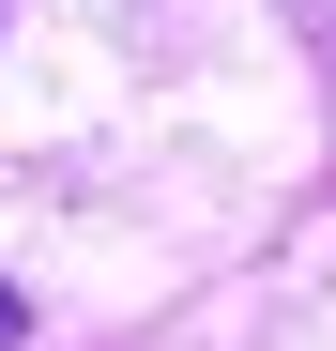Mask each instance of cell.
<instances>
[{
	"instance_id": "1",
	"label": "cell",
	"mask_w": 336,
	"mask_h": 351,
	"mask_svg": "<svg viewBox=\"0 0 336 351\" xmlns=\"http://www.w3.org/2000/svg\"><path fill=\"white\" fill-rule=\"evenodd\" d=\"M0 351H16V290H0Z\"/></svg>"
}]
</instances>
